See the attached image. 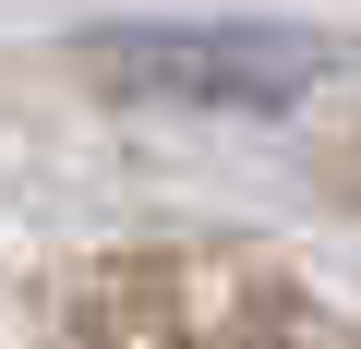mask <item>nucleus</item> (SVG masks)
Wrapping results in <instances>:
<instances>
[{"mask_svg":"<svg viewBox=\"0 0 361 349\" xmlns=\"http://www.w3.org/2000/svg\"><path fill=\"white\" fill-rule=\"evenodd\" d=\"M109 85H169V97H241V109H277L325 73L313 37H253V25H193V37H97L85 49Z\"/></svg>","mask_w":361,"mask_h":349,"instance_id":"1","label":"nucleus"}]
</instances>
